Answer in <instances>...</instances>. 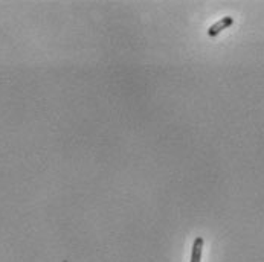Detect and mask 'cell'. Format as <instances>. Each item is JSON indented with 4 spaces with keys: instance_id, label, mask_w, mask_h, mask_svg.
<instances>
[{
    "instance_id": "6da1fadb",
    "label": "cell",
    "mask_w": 264,
    "mask_h": 262,
    "mask_svg": "<svg viewBox=\"0 0 264 262\" xmlns=\"http://www.w3.org/2000/svg\"><path fill=\"white\" fill-rule=\"evenodd\" d=\"M232 23H234V18L232 17H223L222 20H219L217 23H214V25L208 29V35L211 38L214 37H217L222 31L228 29L229 26H232Z\"/></svg>"
},
{
    "instance_id": "7a4b0ae2",
    "label": "cell",
    "mask_w": 264,
    "mask_h": 262,
    "mask_svg": "<svg viewBox=\"0 0 264 262\" xmlns=\"http://www.w3.org/2000/svg\"><path fill=\"white\" fill-rule=\"evenodd\" d=\"M202 250H203V238H196L193 244V253H191V262H200L202 259Z\"/></svg>"
}]
</instances>
